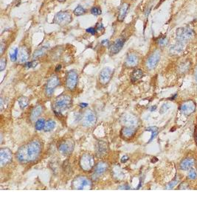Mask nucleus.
<instances>
[{
    "mask_svg": "<svg viewBox=\"0 0 197 221\" xmlns=\"http://www.w3.org/2000/svg\"><path fill=\"white\" fill-rule=\"evenodd\" d=\"M43 150V143L39 139H33L18 149L16 157L21 164L33 163L39 159Z\"/></svg>",
    "mask_w": 197,
    "mask_h": 221,
    "instance_id": "obj_1",
    "label": "nucleus"
},
{
    "mask_svg": "<svg viewBox=\"0 0 197 221\" xmlns=\"http://www.w3.org/2000/svg\"><path fill=\"white\" fill-rule=\"evenodd\" d=\"M72 98L69 94H62L55 99L53 103V110L55 114H61L71 108Z\"/></svg>",
    "mask_w": 197,
    "mask_h": 221,
    "instance_id": "obj_2",
    "label": "nucleus"
},
{
    "mask_svg": "<svg viewBox=\"0 0 197 221\" xmlns=\"http://www.w3.org/2000/svg\"><path fill=\"white\" fill-rule=\"evenodd\" d=\"M78 83V73L76 70L68 71L65 77V87L68 92H74Z\"/></svg>",
    "mask_w": 197,
    "mask_h": 221,
    "instance_id": "obj_3",
    "label": "nucleus"
},
{
    "mask_svg": "<svg viewBox=\"0 0 197 221\" xmlns=\"http://www.w3.org/2000/svg\"><path fill=\"white\" fill-rule=\"evenodd\" d=\"M92 187V182L89 178L86 176H80L75 178L72 182V188L73 190H91Z\"/></svg>",
    "mask_w": 197,
    "mask_h": 221,
    "instance_id": "obj_4",
    "label": "nucleus"
},
{
    "mask_svg": "<svg viewBox=\"0 0 197 221\" xmlns=\"http://www.w3.org/2000/svg\"><path fill=\"white\" fill-rule=\"evenodd\" d=\"M161 58V51L160 49H156L152 51L145 60V67L148 70L151 71L154 69L158 65L159 60Z\"/></svg>",
    "mask_w": 197,
    "mask_h": 221,
    "instance_id": "obj_5",
    "label": "nucleus"
},
{
    "mask_svg": "<svg viewBox=\"0 0 197 221\" xmlns=\"http://www.w3.org/2000/svg\"><path fill=\"white\" fill-rule=\"evenodd\" d=\"M79 165L84 172H91L95 167V158L91 153H84L80 158Z\"/></svg>",
    "mask_w": 197,
    "mask_h": 221,
    "instance_id": "obj_6",
    "label": "nucleus"
},
{
    "mask_svg": "<svg viewBox=\"0 0 197 221\" xmlns=\"http://www.w3.org/2000/svg\"><path fill=\"white\" fill-rule=\"evenodd\" d=\"M195 36V32L188 27H181L177 29L176 33L177 42L186 44L192 40Z\"/></svg>",
    "mask_w": 197,
    "mask_h": 221,
    "instance_id": "obj_7",
    "label": "nucleus"
},
{
    "mask_svg": "<svg viewBox=\"0 0 197 221\" xmlns=\"http://www.w3.org/2000/svg\"><path fill=\"white\" fill-rule=\"evenodd\" d=\"M72 21V16L69 11L58 12L53 18V23L61 27L67 26Z\"/></svg>",
    "mask_w": 197,
    "mask_h": 221,
    "instance_id": "obj_8",
    "label": "nucleus"
},
{
    "mask_svg": "<svg viewBox=\"0 0 197 221\" xmlns=\"http://www.w3.org/2000/svg\"><path fill=\"white\" fill-rule=\"evenodd\" d=\"M60 85V79L57 75H52L48 78L45 85V94L50 98L54 94L55 90Z\"/></svg>",
    "mask_w": 197,
    "mask_h": 221,
    "instance_id": "obj_9",
    "label": "nucleus"
},
{
    "mask_svg": "<svg viewBox=\"0 0 197 221\" xmlns=\"http://www.w3.org/2000/svg\"><path fill=\"white\" fill-rule=\"evenodd\" d=\"M127 40V36L125 35H121V36L118 37L117 38L115 39V41L111 44L110 47H109V53L111 55H117L119 53L122 49H123V46L126 44V42Z\"/></svg>",
    "mask_w": 197,
    "mask_h": 221,
    "instance_id": "obj_10",
    "label": "nucleus"
},
{
    "mask_svg": "<svg viewBox=\"0 0 197 221\" xmlns=\"http://www.w3.org/2000/svg\"><path fill=\"white\" fill-rule=\"evenodd\" d=\"M75 147V142L72 139H66L59 143L58 151L63 155H69L72 153Z\"/></svg>",
    "mask_w": 197,
    "mask_h": 221,
    "instance_id": "obj_11",
    "label": "nucleus"
},
{
    "mask_svg": "<svg viewBox=\"0 0 197 221\" xmlns=\"http://www.w3.org/2000/svg\"><path fill=\"white\" fill-rule=\"evenodd\" d=\"M97 122V116L92 110H87L82 117V124L84 127L90 128L94 126Z\"/></svg>",
    "mask_w": 197,
    "mask_h": 221,
    "instance_id": "obj_12",
    "label": "nucleus"
},
{
    "mask_svg": "<svg viewBox=\"0 0 197 221\" xmlns=\"http://www.w3.org/2000/svg\"><path fill=\"white\" fill-rule=\"evenodd\" d=\"M139 60L140 59H139L138 53H135V52H130L126 55L124 65L127 68H134L138 65Z\"/></svg>",
    "mask_w": 197,
    "mask_h": 221,
    "instance_id": "obj_13",
    "label": "nucleus"
},
{
    "mask_svg": "<svg viewBox=\"0 0 197 221\" xmlns=\"http://www.w3.org/2000/svg\"><path fill=\"white\" fill-rule=\"evenodd\" d=\"M13 160V154L11 150L7 147H2L0 150V165L3 167L8 165Z\"/></svg>",
    "mask_w": 197,
    "mask_h": 221,
    "instance_id": "obj_14",
    "label": "nucleus"
},
{
    "mask_svg": "<svg viewBox=\"0 0 197 221\" xmlns=\"http://www.w3.org/2000/svg\"><path fill=\"white\" fill-rule=\"evenodd\" d=\"M121 122L122 124L124 125V126L136 128L138 125L139 119L132 114H125L122 116Z\"/></svg>",
    "mask_w": 197,
    "mask_h": 221,
    "instance_id": "obj_15",
    "label": "nucleus"
},
{
    "mask_svg": "<svg viewBox=\"0 0 197 221\" xmlns=\"http://www.w3.org/2000/svg\"><path fill=\"white\" fill-rule=\"evenodd\" d=\"M113 75V70L109 67L103 68L99 73V81L101 84L106 85L110 82Z\"/></svg>",
    "mask_w": 197,
    "mask_h": 221,
    "instance_id": "obj_16",
    "label": "nucleus"
},
{
    "mask_svg": "<svg viewBox=\"0 0 197 221\" xmlns=\"http://www.w3.org/2000/svg\"><path fill=\"white\" fill-rule=\"evenodd\" d=\"M96 155L98 157H103L109 152V145L106 141H99L95 145Z\"/></svg>",
    "mask_w": 197,
    "mask_h": 221,
    "instance_id": "obj_17",
    "label": "nucleus"
},
{
    "mask_svg": "<svg viewBox=\"0 0 197 221\" xmlns=\"http://www.w3.org/2000/svg\"><path fill=\"white\" fill-rule=\"evenodd\" d=\"M109 170V164L106 161H100L95 167L94 176L95 177H101Z\"/></svg>",
    "mask_w": 197,
    "mask_h": 221,
    "instance_id": "obj_18",
    "label": "nucleus"
},
{
    "mask_svg": "<svg viewBox=\"0 0 197 221\" xmlns=\"http://www.w3.org/2000/svg\"><path fill=\"white\" fill-rule=\"evenodd\" d=\"M30 58V49L26 46H22L19 49V57L18 61L19 63L24 64L26 63Z\"/></svg>",
    "mask_w": 197,
    "mask_h": 221,
    "instance_id": "obj_19",
    "label": "nucleus"
},
{
    "mask_svg": "<svg viewBox=\"0 0 197 221\" xmlns=\"http://www.w3.org/2000/svg\"><path fill=\"white\" fill-rule=\"evenodd\" d=\"M130 4L128 1H123L121 5V7H120L119 11H118L117 14V21H120V22H122V21H124L125 18H126V16L127 14V12H128V8H129Z\"/></svg>",
    "mask_w": 197,
    "mask_h": 221,
    "instance_id": "obj_20",
    "label": "nucleus"
},
{
    "mask_svg": "<svg viewBox=\"0 0 197 221\" xmlns=\"http://www.w3.org/2000/svg\"><path fill=\"white\" fill-rule=\"evenodd\" d=\"M196 108V105L192 101H188L183 103L180 107V111L185 115H189L192 114Z\"/></svg>",
    "mask_w": 197,
    "mask_h": 221,
    "instance_id": "obj_21",
    "label": "nucleus"
},
{
    "mask_svg": "<svg viewBox=\"0 0 197 221\" xmlns=\"http://www.w3.org/2000/svg\"><path fill=\"white\" fill-rule=\"evenodd\" d=\"M137 129L134 127L124 126L121 130V136L125 139H131L135 135Z\"/></svg>",
    "mask_w": 197,
    "mask_h": 221,
    "instance_id": "obj_22",
    "label": "nucleus"
},
{
    "mask_svg": "<svg viewBox=\"0 0 197 221\" xmlns=\"http://www.w3.org/2000/svg\"><path fill=\"white\" fill-rule=\"evenodd\" d=\"M44 111V108L42 105H37V106H34L33 109L31 110L30 114V118L32 121H35L42 115V114Z\"/></svg>",
    "mask_w": 197,
    "mask_h": 221,
    "instance_id": "obj_23",
    "label": "nucleus"
},
{
    "mask_svg": "<svg viewBox=\"0 0 197 221\" xmlns=\"http://www.w3.org/2000/svg\"><path fill=\"white\" fill-rule=\"evenodd\" d=\"M195 164V160L193 158H185L181 161L180 163V169L182 170H190L193 167Z\"/></svg>",
    "mask_w": 197,
    "mask_h": 221,
    "instance_id": "obj_24",
    "label": "nucleus"
},
{
    "mask_svg": "<svg viewBox=\"0 0 197 221\" xmlns=\"http://www.w3.org/2000/svg\"><path fill=\"white\" fill-rule=\"evenodd\" d=\"M184 47H185V44L182 42H177L175 44L171 46L170 47V53L173 55H179L182 53L184 51Z\"/></svg>",
    "mask_w": 197,
    "mask_h": 221,
    "instance_id": "obj_25",
    "label": "nucleus"
},
{
    "mask_svg": "<svg viewBox=\"0 0 197 221\" xmlns=\"http://www.w3.org/2000/svg\"><path fill=\"white\" fill-rule=\"evenodd\" d=\"M143 75H144V72L142 69H135L132 71V72L131 73V81L133 83H135V82L138 81L139 80H140L141 78H143Z\"/></svg>",
    "mask_w": 197,
    "mask_h": 221,
    "instance_id": "obj_26",
    "label": "nucleus"
},
{
    "mask_svg": "<svg viewBox=\"0 0 197 221\" xmlns=\"http://www.w3.org/2000/svg\"><path fill=\"white\" fill-rule=\"evenodd\" d=\"M191 63L190 60H184V61L181 62L180 65L178 66L179 72L182 73V74L188 72L190 70V69H191Z\"/></svg>",
    "mask_w": 197,
    "mask_h": 221,
    "instance_id": "obj_27",
    "label": "nucleus"
},
{
    "mask_svg": "<svg viewBox=\"0 0 197 221\" xmlns=\"http://www.w3.org/2000/svg\"><path fill=\"white\" fill-rule=\"evenodd\" d=\"M48 47H46V46H44V47H42L39 49H37L34 52L33 55V59H37V58H41V57L43 56L46 53V50H47Z\"/></svg>",
    "mask_w": 197,
    "mask_h": 221,
    "instance_id": "obj_28",
    "label": "nucleus"
},
{
    "mask_svg": "<svg viewBox=\"0 0 197 221\" xmlns=\"http://www.w3.org/2000/svg\"><path fill=\"white\" fill-rule=\"evenodd\" d=\"M18 103H19V107L21 108V109L24 110V108H26L28 106L30 103V100L28 97H20L18 99Z\"/></svg>",
    "mask_w": 197,
    "mask_h": 221,
    "instance_id": "obj_29",
    "label": "nucleus"
},
{
    "mask_svg": "<svg viewBox=\"0 0 197 221\" xmlns=\"http://www.w3.org/2000/svg\"><path fill=\"white\" fill-rule=\"evenodd\" d=\"M46 121L44 118H39L36 120L35 124V128L37 131H40L44 129V126H45Z\"/></svg>",
    "mask_w": 197,
    "mask_h": 221,
    "instance_id": "obj_30",
    "label": "nucleus"
},
{
    "mask_svg": "<svg viewBox=\"0 0 197 221\" xmlns=\"http://www.w3.org/2000/svg\"><path fill=\"white\" fill-rule=\"evenodd\" d=\"M86 13H87V10L81 5H78L73 10V14L76 16H83Z\"/></svg>",
    "mask_w": 197,
    "mask_h": 221,
    "instance_id": "obj_31",
    "label": "nucleus"
},
{
    "mask_svg": "<svg viewBox=\"0 0 197 221\" xmlns=\"http://www.w3.org/2000/svg\"><path fill=\"white\" fill-rule=\"evenodd\" d=\"M55 125H56V123L54 120L53 119H49L46 122L45 126H44V131L48 132L51 131L52 130H53L55 128Z\"/></svg>",
    "mask_w": 197,
    "mask_h": 221,
    "instance_id": "obj_32",
    "label": "nucleus"
},
{
    "mask_svg": "<svg viewBox=\"0 0 197 221\" xmlns=\"http://www.w3.org/2000/svg\"><path fill=\"white\" fill-rule=\"evenodd\" d=\"M146 131H150L151 132V139H150L149 142H151V141H153L155 139V137L157 136V133H158V128L155 126H151V127H148L146 128Z\"/></svg>",
    "mask_w": 197,
    "mask_h": 221,
    "instance_id": "obj_33",
    "label": "nucleus"
},
{
    "mask_svg": "<svg viewBox=\"0 0 197 221\" xmlns=\"http://www.w3.org/2000/svg\"><path fill=\"white\" fill-rule=\"evenodd\" d=\"M157 44H158L159 47H166L168 44V40L167 38V37L166 36L159 37V38H157Z\"/></svg>",
    "mask_w": 197,
    "mask_h": 221,
    "instance_id": "obj_34",
    "label": "nucleus"
},
{
    "mask_svg": "<svg viewBox=\"0 0 197 221\" xmlns=\"http://www.w3.org/2000/svg\"><path fill=\"white\" fill-rule=\"evenodd\" d=\"M90 13L94 16H97L101 15L102 10L101 7L98 6V5H96V6H93L92 8L90 9Z\"/></svg>",
    "mask_w": 197,
    "mask_h": 221,
    "instance_id": "obj_35",
    "label": "nucleus"
},
{
    "mask_svg": "<svg viewBox=\"0 0 197 221\" xmlns=\"http://www.w3.org/2000/svg\"><path fill=\"white\" fill-rule=\"evenodd\" d=\"M113 173H114V176L115 178H117V179H121V178H123V173L122 172V170L119 167H115L113 170Z\"/></svg>",
    "mask_w": 197,
    "mask_h": 221,
    "instance_id": "obj_36",
    "label": "nucleus"
},
{
    "mask_svg": "<svg viewBox=\"0 0 197 221\" xmlns=\"http://www.w3.org/2000/svg\"><path fill=\"white\" fill-rule=\"evenodd\" d=\"M18 55H19V49H18V48H16L13 52L10 53V60H11L12 62L17 61L18 60Z\"/></svg>",
    "mask_w": 197,
    "mask_h": 221,
    "instance_id": "obj_37",
    "label": "nucleus"
},
{
    "mask_svg": "<svg viewBox=\"0 0 197 221\" xmlns=\"http://www.w3.org/2000/svg\"><path fill=\"white\" fill-rule=\"evenodd\" d=\"M6 66H7L6 55H5V56H2L1 60H0V71H1V72L4 71L5 69L6 68Z\"/></svg>",
    "mask_w": 197,
    "mask_h": 221,
    "instance_id": "obj_38",
    "label": "nucleus"
},
{
    "mask_svg": "<svg viewBox=\"0 0 197 221\" xmlns=\"http://www.w3.org/2000/svg\"><path fill=\"white\" fill-rule=\"evenodd\" d=\"M38 64H39L38 60H32V61H30V62H28V63H26L25 64H24V67H27V68H33V67H36Z\"/></svg>",
    "mask_w": 197,
    "mask_h": 221,
    "instance_id": "obj_39",
    "label": "nucleus"
},
{
    "mask_svg": "<svg viewBox=\"0 0 197 221\" xmlns=\"http://www.w3.org/2000/svg\"><path fill=\"white\" fill-rule=\"evenodd\" d=\"M196 177H197V174L196 171L193 170V169H191V170H189L188 175V179L194 180L196 179Z\"/></svg>",
    "mask_w": 197,
    "mask_h": 221,
    "instance_id": "obj_40",
    "label": "nucleus"
},
{
    "mask_svg": "<svg viewBox=\"0 0 197 221\" xmlns=\"http://www.w3.org/2000/svg\"><path fill=\"white\" fill-rule=\"evenodd\" d=\"M95 27L96 28V30H97V31H98V32H101V31L103 32V31H104V27H103V24H102L101 21V22H98V23H97L96 25H95Z\"/></svg>",
    "mask_w": 197,
    "mask_h": 221,
    "instance_id": "obj_41",
    "label": "nucleus"
},
{
    "mask_svg": "<svg viewBox=\"0 0 197 221\" xmlns=\"http://www.w3.org/2000/svg\"><path fill=\"white\" fill-rule=\"evenodd\" d=\"M86 31L87 32V33H89V34L92 35H95L97 33H98V31H97L96 28L95 27H89L87 28V30H86Z\"/></svg>",
    "mask_w": 197,
    "mask_h": 221,
    "instance_id": "obj_42",
    "label": "nucleus"
},
{
    "mask_svg": "<svg viewBox=\"0 0 197 221\" xmlns=\"http://www.w3.org/2000/svg\"><path fill=\"white\" fill-rule=\"evenodd\" d=\"M177 183H178V181H177V180H173V181H172L171 182L168 183L167 187H166V188H167V190H171V189L173 188V187L176 186Z\"/></svg>",
    "mask_w": 197,
    "mask_h": 221,
    "instance_id": "obj_43",
    "label": "nucleus"
},
{
    "mask_svg": "<svg viewBox=\"0 0 197 221\" xmlns=\"http://www.w3.org/2000/svg\"><path fill=\"white\" fill-rule=\"evenodd\" d=\"M170 107H171V106H170V105L168 104V103H165V104H164L163 106L161 107L160 113L163 114V113H165V112H166L168 109H169Z\"/></svg>",
    "mask_w": 197,
    "mask_h": 221,
    "instance_id": "obj_44",
    "label": "nucleus"
},
{
    "mask_svg": "<svg viewBox=\"0 0 197 221\" xmlns=\"http://www.w3.org/2000/svg\"><path fill=\"white\" fill-rule=\"evenodd\" d=\"M128 156H123V157L121 158V161L122 162V163H126V162L128 161Z\"/></svg>",
    "mask_w": 197,
    "mask_h": 221,
    "instance_id": "obj_45",
    "label": "nucleus"
},
{
    "mask_svg": "<svg viewBox=\"0 0 197 221\" xmlns=\"http://www.w3.org/2000/svg\"><path fill=\"white\" fill-rule=\"evenodd\" d=\"M61 68H62V66L61 65V64H58V65H57V67H55V72H59V71L61 69Z\"/></svg>",
    "mask_w": 197,
    "mask_h": 221,
    "instance_id": "obj_46",
    "label": "nucleus"
},
{
    "mask_svg": "<svg viewBox=\"0 0 197 221\" xmlns=\"http://www.w3.org/2000/svg\"><path fill=\"white\" fill-rule=\"evenodd\" d=\"M194 78H195V81L197 82V68L196 69V70H195V72H194Z\"/></svg>",
    "mask_w": 197,
    "mask_h": 221,
    "instance_id": "obj_47",
    "label": "nucleus"
},
{
    "mask_svg": "<svg viewBox=\"0 0 197 221\" xmlns=\"http://www.w3.org/2000/svg\"><path fill=\"white\" fill-rule=\"evenodd\" d=\"M80 106V107H81V108H85V107H87V106H88V105H87V103H81Z\"/></svg>",
    "mask_w": 197,
    "mask_h": 221,
    "instance_id": "obj_48",
    "label": "nucleus"
},
{
    "mask_svg": "<svg viewBox=\"0 0 197 221\" xmlns=\"http://www.w3.org/2000/svg\"><path fill=\"white\" fill-rule=\"evenodd\" d=\"M156 108H157V106H154V107H152V108H151V111H154V110H156Z\"/></svg>",
    "mask_w": 197,
    "mask_h": 221,
    "instance_id": "obj_49",
    "label": "nucleus"
},
{
    "mask_svg": "<svg viewBox=\"0 0 197 221\" xmlns=\"http://www.w3.org/2000/svg\"><path fill=\"white\" fill-rule=\"evenodd\" d=\"M129 1H135V0H129Z\"/></svg>",
    "mask_w": 197,
    "mask_h": 221,
    "instance_id": "obj_50",
    "label": "nucleus"
}]
</instances>
